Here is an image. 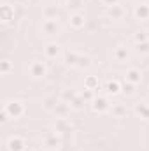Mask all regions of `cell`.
<instances>
[{
  "label": "cell",
  "mask_w": 149,
  "mask_h": 151,
  "mask_svg": "<svg viewBox=\"0 0 149 151\" xmlns=\"http://www.w3.org/2000/svg\"><path fill=\"white\" fill-rule=\"evenodd\" d=\"M4 109L11 116V119H19L23 114L27 113V107L21 100H7L4 104Z\"/></svg>",
  "instance_id": "6da1fadb"
},
{
  "label": "cell",
  "mask_w": 149,
  "mask_h": 151,
  "mask_svg": "<svg viewBox=\"0 0 149 151\" xmlns=\"http://www.w3.org/2000/svg\"><path fill=\"white\" fill-rule=\"evenodd\" d=\"M91 106V109H93V113L97 114H105L111 111V102H109V99H107V95H97L95 97V100L90 104Z\"/></svg>",
  "instance_id": "7a4b0ae2"
},
{
  "label": "cell",
  "mask_w": 149,
  "mask_h": 151,
  "mask_svg": "<svg viewBox=\"0 0 149 151\" xmlns=\"http://www.w3.org/2000/svg\"><path fill=\"white\" fill-rule=\"evenodd\" d=\"M28 74H30V77H34V79H42V77H46V74H47V67H46L44 62L34 60L28 65Z\"/></svg>",
  "instance_id": "3957f363"
},
{
  "label": "cell",
  "mask_w": 149,
  "mask_h": 151,
  "mask_svg": "<svg viewBox=\"0 0 149 151\" xmlns=\"http://www.w3.org/2000/svg\"><path fill=\"white\" fill-rule=\"evenodd\" d=\"M42 34L47 35V37H53V35H58L62 32V27L58 23V19H44L42 21V27H40Z\"/></svg>",
  "instance_id": "277c9868"
},
{
  "label": "cell",
  "mask_w": 149,
  "mask_h": 151,
  "mask_svg": "<svg viewBox=\"0 0 149 151\" xmlns=\"http://www.w3.org/2000/svg\"><path fill=\"white\" fill-rule=\"evenodd\" d=\"M7 151H27V139L21 135H12L7 141Z\"/></svg>",
  "instance_id": "5b68a950"
},
{
  "label": "cell",
  "mask_w": 149,
  "mask_h": 151,
  "mask_svg": "<svg viewBox=\"0 0 149 151\" xmlns=\"http://www.w3.org/2000/svg\"><path fill=\"white\" fill-rule=\"evenodd\" d=\"M60 144H62V141H60L58 134H54V132L46 134V135H44V139H42V146H44V148H47V150H58V146H60Z\"/></svg>",
  "instance_id": "8992f818"
},
{
  "label": "cell",
  "mask_w": 149,
  "mask_h": 151,
  "mask_svg": "<svg viewBox=\"0 0 149 151\" xmlns=\"http://www.w3.org/2000/svg\"><path fill=\"white\" fill-rule=\"evenodd\" d=\"M44 55H46V58L54 60V58H58L62 55V46L58 42H47L46 47H44Z\"/></svg>",
  "instance_id": "52a82bcc"
},
{
  "label": "cell",
  "mask_w": 149,
  "mask_h": 151,
  "mask_svg": "<svg viewBox=\"0 0 149 151\" xmlns=\"http://www.w3.org/2000/svg\"><path fill=\"white\" fill-rule=\"evenodd\" d=\"M69 23H70V27H72L74 30H81V28H84V25H86V18H84L82 12H70Z\"/></svg>",
  "instance_id": "ba28073f"
},
{
  "label": "cell",
  "mask_w": 149,
  "mask_h": 151,
  "mask_svg": "<svg viewBox=\"0 0 149 151\" xmlns=\"http://www.w3.org/2000/svg\"><path fill=\"white\" fill-rule=\"evenodd\" d=\"M53 130H54V134H67V132L72 130V125L69 123L67 118H56V121L53 125Z\"/></svg>",
  "instance_id": "9c48e42d"
},
{
  "label": "cell",
  "mask_w": 149,
  "mask_h": 151,
  "mask_svg": "<svg viewBox=\"0 0 149 151\" xmlns=\"http://www.w3.org/2000/svg\"><path fill=\"white\" fill-rule=\"evenodd\" d=\"M11 19H14V7L11 4H2L0 5V21L9 23Z\"/></svg>",
  "instance_id": "30bf717a"
},
{
  "label": "cell",
  "mask_w": 149,
  "mask_h": 151,
  "mask_svg": "<svg viewBox=\"0 0 149 151\" xmlns=\"http://www.w3.org/2000/svg\"><path fill=\"white\" fill-rule=\"evenodd\" d=\"M112 58H114L116 62H119V63H125V62H128V58H130V51H128L125 46H116L114 51H112Z\"/></svg>",
  "instance_id": "8fae6325"
},
{
  "label": "cell",
  "mask_w": 149,
  "mask_h": 151,
  "mask_svg": "<svg viewBox=\"0 0 149 151\" xmlns=\"http://www.w3.org/2000/svg\"><path fill=\"white\" fill-rule=\"evenodd\" d=\"M125 81H128V83H132V84L137 86V84L142 81V72H140V69H137V67L128 69L126 74H125Z\"/></svg>",
  "instance_id": "7c38bea8"
},
{
  "label": "cell",
  "mask_w": 149,
  "mask_h": 151,
  "mask_svg": "<svg viewBox=\"0 0 149 151\" xmlns=\"http://www.w3.org/2000/svg\"><path fill=\"white\" fill-rule=\"evenodd\" d=\"M133 16H135L139 21H146V19H149V4H139V5H135Z\"/></svg>",
  "instance_id": "4fadbf2b"
},
{
  "label": "cell",
  "mask_w": 149,
  "mask_h": 151,
  "mask_svg": "<svg viewBox=\"0 0 149 151\" xmlns=\"http://www.w3.org/2000/svg\"><path fill=\"white\" fill-rule=\"evenodd\" d=\"M104 90H105L107 95H117V93H121V81H117V79H109V81L104 84Z\"/></svg>",
  "instance_id": "5bb4252c"
},
{
  "label": "cell",
  "mask_w": 149,
  "mask_h": 151,
  "mask_svg": "<svg viewBox=\"0 0 149 151\" xmlns=\"http://www.w3.org/2000/svg\"><path fill=\"white\" fill-rule=\"evenodd\" d=\"M77 95H79V91H77L75 88H67V90H62V93H60V100L70 106V102L74 100Z\"/></svg>",
  "instance_id": "9a60e30c"
},
{
  "label": "cell",
  "mask_w": 149,
  "mask_h": 151,
  "mask_svg": "<svg viewBox=\"0 0 149 151\" xmlns=\"http://www.w3.org/2000/svg\"><path fill=\"white\" fill-rule=\"evenodd\" d=\"M70 111H72V109H70V106L60 100V102L56 104V107L53 109V114H54L56 118H67V114L70 113Z\"/></svg>",
  "instance_id": "2e32d148"
},
{
  "label": "cell",
  "mask_w": 149,
  "mask_h": 151,
  "mask_svg": "<svg viewBox=\"0 0 149 151\" xmlns=\"http://www.w3.org/2000/svg\"><path fill=\"white\" fill-rule=\"evenodd\" d=\"M133 113L137 114L140 119H149V104H146V102H139V104H135Z\"/></svg>",
  "instance_id": "e0dca14e"
},
{
  "label": "cell",
  "mask_w": 149,
  "mask_h": 151,
  "mask_svg": "<svg viewBox=\"0 0 149 151\" xmlns=\"http://www.w3.org/2000/svg\"><path fill=\"white\" fill-rule=\"evenodd\" d=\"M79 56H81V53H77V51H67L65 53V65L67 67H77V62H79Z\"/></svg>",
  "instance_id": "ac0fdd59"
},
{
  "label": "cell",
  "mask_w": 149,
  "mask_h": 151,
  "mask_svg": "<svg viewBox=\"0 0 149 151\" xmlns=\"http://www.w3.org/2000/svg\"><path fill=\"white\" fill-rule=\"evenodd\" d=\"M42 16H44V19H58V16H60L58 7L56 5H46L42 11Z\"/></svg>",
  "instance_id": "d6986e66"
},
{
  "label": "cell",
  "mask_w": 149,
  "mask_h": 151,
  "mask_svg": "<svg viewBox=\"0 0 149 151\" xmlns=\"http://www.w3.org/2000/svg\"><path fill=\"white\" fill-rule=\"evenodd\" d=\"M84 88H88V90H93V91H97V90L100 88L98 77H95V76H86V77H84Z\"/></svg>",
  "instance_id": "ffe728a7"
},
{
  "label": "cell",
  "mask_w": 149,
  "mask_h": 151,
  "mask_svg": "<svg viewBox=\"0 0 149 151\" xmlns=\"http://www.w3.org/2000/svg\"><path fill=\"white\" fill-rule=\"evenodd\" d=\"M109 113H112V116H116V118H123L126 114V106L125 104H112Z\"/></svg>",
  "instance_id": "44dd1931"
},
{
  "label": "cell",
  "mask_w": 149,
  "mask_h": 151,
  "mask_svg": "<svg viewBox=\"0 0 149 151\" xmlns=\"http://www.w3.org/2000/svg\"><path fill=\"white\" fill-rule=\"evenodd\" d=\"M123 14H125V11H123L121 5H112V7H109V16H111L112 19H121Z\"/></svg>",
  "instance_id": "7402d4cb"
},
{
  "label": "cell",
  "mask_w": 149,
  "mask_h": 151,
  "mask_svg": "<svg viewBox=\"0 0 149 151\" xmlns=\"http://www.w3.org/2000/svg\"><path fill=\"white\" fill-rule=\"evenodd\" d=\"M84 106H86V100H84V99L81 97V93H79V95L75 97L74 100L70 102V109H72V111H81V109H82Z\"/></svg>",
  "instance_id": "603a6c76"
},
{
  "label": "cell",
  "mask_w": 149,
  "mask_h": 151,
  "mask_svg": "<svg viewBox=\"0 0 149 151\" xmlns=\"http://www.w3.org/2000/svg\"><path fill=\"white\" fill-rule=\"evenodd\" d=\"M91 67V58L86 56V55H81L79 56V62H77V69L84 70V69H90Z\"/></svg>",
  "instance_id": "cb8c5ba5"
},
{
  "label": "cell",
  "mask_w": 149,
  "mask_h": 151,
  "mask_svg": "<svg viewBox=\"0 0 149 151\" xmlns=\"http://www.w3.org/2000/svg\"><path fill=\"white\" fill-rule=\"evenodd\" d=\"M121 93H125V95H133L135 93V84H132V83H128V81H121Z\"/></svg>",
  "instance_id": "d4e9b609"
},
{
  "label": "cell",
  "mask_w": 149,
  "mask_h": 151,
  "mask_svg": "<svg viewBox=\"0 0 149 151\" xmlns=\"http://www.w3.org/2000/svg\"><path fill=\"white\" fill-rule=\"evenodd\" d=\"M58 102H60V99H56V97H47V99L44 100V109L49 111V113H53V109L56 107Z\"/></svg>",
  "instance_id": "484cf974"
},
{
  "label": "cell",
  "mask_w": 149,
  "mask_h": 151,
  "mask_svg": "<svg viewBox=\"0 0 149 151\" xmlns=\"http://www.w3.org/2000/svg\"><path fill=\"white\" fill-rule=\"evenodd\" d=\"M81 93V97L86 100V104H91L93 100H95V97H97V93L93 91V90H88V88H84L82 91H79Z\"/></svg>",
  "instance_id": "4316f807"
},
{
  "label": "cell",
  "mask_w": 149,
  "mask_h": 151,
  "mask_svg": "<svg viewBox=\"0 0 149 151\" xmlns=\"http://www.w3.org/2000/svg\"><path fill=\"white\" fill-rule=\"evenodd\" d=\"M12 69H14V65H12L11 60H2V62H0V74L7 76Z\"/></svg>",
  "instance_id": "83f0119b"
},
{
  "label": "cell",
  "mask_w": 149,
  "mask_h": 151,
  "mask_svg": "<svg viewBox=\"0 0 149 151\" xmlns=\"http://www.w3.org/2000/svg\"><path fill=\"white\" fill-rule=\"evenodd\" d=\"M82 5H84V2H82V0H70V2L67 4V7H69L72 12H81L79 9H81Z\"/></svg>",
  "instance_id": "f1b7e54d"
},
{
  "label": "cell",
  "mask_w": 149,
  "mask_h": 151,
  "mask_svg": "<svg viewBox=\"0 0 149 151\" xmlns=\"http://www.w3.org/2000/svg\"><path fill=\"white\" fill-rule=\"evenodd\" d=\"M135 51L139 55H149V40L140 42V44H135Z\"/></svg>",
  "instance_id": "f546056e"
},
{
  "label": "cell",
  "mask_w": 149,
  "mask_h": 151,
  "mask_svg": "<svg viewBox=\"0 0 149 151\" xmlns=\"http://www.w3.org/2000/svg\"><path fill=\"white\" fill-rule=\"evenodd\" d=\"M146 40H149L148 32H137V34L133 35V42H135V44H140V42H146Z\"/></svg>",
  "instance_id": "4dcf8cb0"
},
{
  "label": "cell",
  "mask_w": 149,
  "mask_h": 151,
  "mask_svg": "<svg viewBox=\"0 0 149 151\" xmlns=\"http://www.w3.org/2000/svg\"><path fill=\"white\" fill-rule=\"evenodd\" d=\"M9 119H11V116H9V114H7V111L2 107V113H0V121H2V123H7Z\"/></svg>",
  "instance_id": "1f68e13d"
},
{
  "label": "cell",
  "mask_w": 149,
  "mask_h": 151,
  "mask_svg": "<svg viewBox=\"0 0 149 151\" xmlns=\"http://www.w3.org/2000/svg\"><path fill=\"white\" fill-rule=\"evenodd\" d=\"M104 2V5H107V7H112V5H117V0H102Z\"/></svg>",
  "instance_id": "d6a6232c"
},
{
  "label": "cell",
  "mask_w": 149,
  "mask_h": 151,
  "mask_svg": "<svg viewBox=\"0 0 149 151\" xmlns=\"http://www.w3.org/2000/svg\"><path fill=\"white\" fill-rule=\"evenodd\" d=\"M58 2H62V4H65V5H67V4H69L70 0H58Z\"/></svg>",
  "instance_id": "836d02e7"
},
{
  "label": "cell",
  "mask_w": 149,
  "mask_h": 151,
  "mask_svg": "<svg viewBox=\"0 0 149 151\" xmlns=\"http://www.w3.org/2000/svg\"><path fill=\"white\" fill-rule=\"evenodd\" d=\"M32 151H42V148H35V150H32Z\"/></svg>",
  "instance_id": "e575fe53"
}]
</instances>
